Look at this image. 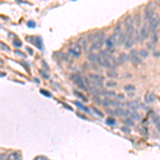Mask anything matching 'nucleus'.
<instances>
[{"mask_svg":"<svg viewBox=\"0 0 160 160\" xmlns=\"http://www.w3.org/2000/svg\"><path fill=\"white\" fill-rule=\"evenodd\" d=\"M125 36H126V48H130L136 43V36H135V26L131 16H127L125 19Z\"/></svg>","mask_w":160,"mask_h":160,"instance_id":"obj_1","label":"nucleus"},{"mask_svg":"<svg viewBox=\"0 0 160 160\" xmlns=\"http://www.w3.org/2000/svg\"><path fill=\"white\" fill-rule=\"evenodd\" d=\"M97 63L99 65L105 66V67H108L110 70H113L115 67V65L118 64V62L115 61V59L112 57L110 50H101L98 53V59Z\"/></svg>","mask_w":160,"mask_h":160,"instance_id":"obj_2","label":"nucleus"},{"mask_svg":"<svg viewBox=\"0 0 160 160\" xmlns=\"http://www.w3.org/2000/svg\"><path fill=\"white\" fill-rule=\"evenodd\" d=\"M92 44H91V50H99L101 48V46L104 44L105 41V34L104 32H97L94 34H91V36H89Z\"/></svg>","mask_w":160,"mask_h":160,"instance_id":"obj_3","label":"nucleus"},{"mask_svg":"<svg viewBox=\"0 0 160 160\" xmlns=\"http://www.w3.org/2000/svg\"><path fill=\"white\" fill-rule=\"evenodd\" d=\"M89 82H90V88H96V89H103V81L104 78L101 75L96 74H89L88 75Z\"/></svg>","mask_w":160,"mask_h":160,"instance_id":"obj_4","label":"nucleus"},{"mask_svg":"<svg viewBox=\"0 0 160 160\" xmlns=\"http://www.w3.org/2000/svg\"><path fill=\"white\" fill-rule=\"evenodd\" d=\"M72 80H73L74 83L76 84L78 88L82 89V90H87V87H88L87 82H85V80L81 76L77 75V74H74V75H72Z\"/></svg>","mask_w":160,"mask_h":160,"instance_id":"obj_5","label":"nucleus"},{"mask_svg":"<svg viewBox=\"0 0 160 160\" xmlns=\"http://www.w3.org/2000/svg\"><path fill=\"white\" fill-rule=\"evenodd\" d=\"M129 57H130V60H131V62L133 64H136V65H139L142 63V59H141V57H140V53L137 50H131L130 53H129Z\"/></svg>","mask_w":160,"mask_h":160,"instance_id":"obj_6","label":"nucleus"},{"mask_svg":"<svg viewBox=\"0 0 160 160\" xmlns=\"http://www.w3.org/2000/svg\"><path fill=\"white\" fill-rule=\"evenodd\" d=\"M81 51H82V49L80 48V46L78 45V44H72V45H70L68 52H70V56L79 57L80 55H81Z\"/></svg>","mask_w":160,"mask_h":160,"instance_id":"obj_7","label":"nucleus"},{"mask_svg":"<svg viewBox=\"0 0 160 160\" xmlns=\"http://www.w3.org/2000/svg\"><path fill=\"white\" fill-rule=\"evenodd\" d=\"M27 41H29V42L31 43V44H33V45H34L35 47H38V49H42V48H43L42 40H41V38H38V36H36V35H32V36H28V38H27Z\"/></svg>","mask_w":160,"mask_h":160,"instance_id":"obj_8","label":"nucleus"},{"mask_svg":"<svg viewBox=\"0 0 160 160\" xmlns=\"http://www.w3.org/2000/svg\"><path fill=\"white\" fill-rule=\"evenodd\" d=\"M105 44L107 46L108 50H112L113 47L115 46V44H118V38H115L114 34H112V35H110L109 38H107V40L105 41Z\"/></svg>","mask_w":160,"mask_h":160,"instance_id":"obj_9","label":"nucleus"},{"mask_svg":"<svg viewBox=\"0 0 160 160\" xmlns=\"http://www.w3.org/2000/svg\"><path fill=\"white\" fill-rule=\"evenodd\" d=\"M158 25H159V17H158L157 15L154 14L153 17L150 19V29L153 33L156 32V29H157V27H158Z\"/></svg>","mask_w":160,"mask_h":160,"instance_id":"obj_10","label":"nucleus"},{"mask_svg":"<svg viewBox=\"0 0 160 160\" xmlns=\"http://www.w3.org/2000/svg\"><path fill=\"white\" fill-rule=\"evenodd\" d=\"M124 115L126 116V118H130L132 121H138L140 118L136 111H130V110H127V111L124 112Z\"/></svg>","mask_w":160,"mask_h":160,"instance_id":"obj_11","label":"nucleus"},{"mask_svg":"<svg viewBox=\"0 0 160 160\" xmlns=\"http://www.w3.org/2000/svg\"><path fill=\"white\" fill-rule=\"evenodd\" d=\"M153 9H152V4H147L145 11H144V18L145 21H150V18L153 17Z\"/></svg>","mask_w":160,"mask_h":160,"instance_id":"obj_12","label":"nucleus"},{"mask_svg":"<svg viewBox=\"0 0 160 160\" xmlns=\"http://www.w3.org/2000/svg\"><path fill=\"white\" fill-rule=\"evenodd\" d=\"M148 36V29H147V26L144 25L141 30H140V41H144L146 40V38Z\"/></svg>","mask_w":160,"mask_h":160,"instance_id":"obj_13","label":"nucleus"},{"mask_svg":"<svg viewBox=\"0 0 160 160\" xmlns=\"http://www.w3.org/2000/svg\"><path fill=\"white\" fill-rule=\"evenodd\" d=\"M144 101H145V103H147V104H152V103L155 101V95H154L153 93L147 92L145 94V96H144Z\"/></svg>","mask_w":160,"mask_h":160,"instance_id":"obj_14","label":"nucleus"},{"mask_svg":"<svg viewBox=\"0 0 160 160\" xmlns=\"http://www.w3.org/2000/svg\"><path fill=\"white\" fill-rule=\"evenodd\" d=\"M127 58H128V57H127V55L123 52V53H121V55L118 56V60H116V62H118V64H124V63L127 61Z\"/></svg>","mask_w":160,"mask_h":160,"instance_id":"obj_15","label":"nucleus"},{"mask_svg":"<svg viewBox=\"0 0 160 160\" xmlns=\"http://www.w3.org/2000/svg\"><path fill=\"white\" fill-rule=\"evenodd\" d=\"M78 45L80 46V48L82 49V50H87L88 49V43L83 38H79V41H78Z\"/></svg>","mask_w":160,"mask_h":160,"instance_id":"obj_16","label":"nucleus"},{"mask_svg":"<svg viewBox=\"0 0 160 160\" xmlns=\"http://www.w3.org/2000/svg\"><path fill=\"white\" fill-rule=\"evenodd\" d=\"M108 112L110 114H113V115H116V116H120V115H123L124 112L121 108H115L114 110H108Z\"/></svg>","mask_w":160,"mask_h":160,"instance_id":"obj_17","label":"nucleus"},{"mask_svg":"<svg viewBox=\"0 0 160 160\" xmlns=\"http://www.w3.org/2000/svg\"><path fill=\"white\" fill-rule=\"evenodd\" d=\"M97 59H98V55H95V53H93V52H90L89 56H88V60L92 63H97Z\"/></svg>","mask_w":160,"mask_h":160,"instance_id":"obj_18","label":"nucleus"},{"mask_svg":"<svg viewBox=\"0 0 160 160\" xmlns=\"http://www.w3.org/2000/svg\"><path fill=\"white\" fill-rule=\"evenodd\" d=\"M127 107L129 108V110L130 111H136L137 109H138V105H137V103H135V101H132V103H127Z\"/></svg>","mask_w":160,"mask_h":160,"instance_id":"obj_19","label":"nucleus"},{"mask_svg":"<svg viewBox=\"0 0 160 160\" xmlns=\"http://www.w3.org/2000/svg\"><path fill=\"white\" fill-rule=\"evenodd\" d=\"M74 104L76 105L78 108H80L81 110H83L84 112H87V113H89V109L87 108V107H84L83 105L81 104V103H79V101H74Z\"/></svg>","mask_w":160,"mask_h":160,"instance_id":"obj_20","label":"nucleus"},{"mask_svg":"<svg viewBox=\"0 0 160 160\" xmlns=\"http://www.w3.org/2000/svg\"><path fill=\"white\" fill-rule=\"evenodd\" d=\"M7 160H18V153L14 152V153H11L9 156H8Z\"/></svg>","mask_w":160,"mask_h":160,"instance_id":"obj_21","label":"nucleus"},{"mask_svg":"<svg viewBox=\"0 0 160 160\" xmlns=\"http://www.w3.org/2000/svg\"><path fill=\"white\" fill-rule=\"evenodd\" d=\"M107 75H108L109 77H116L118 76V73H116V72H115V70H107Z\"/></svg>","mask_w":160,"mask_h":160,"instance_id":"obj_22","label":"nucleus"},{"mask_svg":"<svg viewBox=\"0 0 160 160\" xmlns=\"http://www.w3.org/2000/svg\"><path fill=\"white\" fill-rule=\"evenodd\" d=\"M154 120H155V124H156L157 129H158V131L160 133V118L159 116H154Z\"/></svg>","mask_w":160,"mask_h":160,"instance_id":"obj_23","label":"nucleus"},{"mask_svg":"<svg viewBox=\"0 0 160 160\" xmlns=\"http://www.w3.org/2000/svg\"><path fill=\"white\" fill-rule=\"evenodd\" d=\"M74 94L76 95V96H78V97H79V98H81V99H82V101H88L87 98L84 97V96H83V95H82V94H81V93H79L78 91H76V90L74 91Z\"/></svg>","mask_w":160,"mask_h":160,"instance_id":"obj_24","label":"nucleus"},{"mask_svg":"<svg viewBox=\"0 0 160 160\" xmlns=\"http://www.w3.org/2000/svg\"><path fill=\"white\" fill-rule=\"evenodd\" d=\"M106 123H107L108 125L113 126V125H115V120L113 118H108L107 120H106Z\"/></svg>","mask_w":160,"mask_h":160,"instance_id":"obj_25","label":"nucleus"},{"mask_svg":"<svg viewBox=\"0 0 160 160\" xmlns=\"http://www.w3.org/2000/svg\"><path fill=\"white\" fill-rule=\"evenodd\" d=\"M103 94L106 96H115V93L112 91H103Z\"/></svg>","mask_w":160,"mask_h":160,"instance_id":"obj_26","label":"nucleus"},{"mask_svg":"<svg viewBox=\"0 0 160 160\" xmlns=\"http://www.w3.org/2000/svg\"><path fill=\"white\" fill-rule=\"evenodd\" d=\"M92 110H93V111L95 112V114H97L98 116H99V118H103V116H104V114H103V113H101V111H99V110H97V109L95 108V107H92Z\"/></svg>","mask_w":160,"mask_h":160,"instance_id":"obj_27","label":"nucleus"},{"mask_svg":"<svg viewBox=\"0 0 160 160\" xmlns=\"http://www.w3.org/2000/svg\"><path fill=\"white\" fill-rule=\"evenodd\" d=\"M139 53H140V57H143V58H146V57L148 56V52L146 51V50H140L139 51Z\"/></svg>","mask_w":160,"mask_h":160,"instance_id":"obj_28","label":"nucleus"},{"mask_svg":"<svg viewBox=\"0 0 160 160\" xmlns=\"http://www.w3.org/2000/svg\"><path fill=\"white\" fill-rule=\"evenodd\" d=\"M106 85H107V87H110V88H114V87H116V82H115V81H107Z\"/></svg>","mask_w":160,"mask_h":160,"instance_id":"obj_29","label":"nucleus"},{"mask_svg":"<svg viewBox=\"0 0 160 160\" xmlns=\"http://www.w3.org/2000/svg\"><path fill=\"white\" fill-rule=\"evenodd\" d=\"M124 122L127 124V125H129V126H133L135 125V122L132 121V120H130V118H125V121Z\"/></svg>","mask_w":160,"mask_h":160,"instance_id":"obj_30","label":"nucleus"},{"mask_svg":"<svg viewBox=\"0 0 160 160\" xmlns=\"http://www.w3.org/2000/svg\"><path fill=\"white\" fill-rule=\"evenodd\" d=\"M27 25H28L29 28H35V26H36L35 21H29L28 23H27Z\"/></svg>","mask_w":160,"mask_h":160,"instance_id":"obj_31","label":"nucleus"},{"mask_svg":"<svg viewBox=\"0 0 160 160\" xmlns=\"http://www.w3.org/2000/svg\"><path fill=\"white\" fill-rule=\"evenodd\" d=\"M124 89H125L126 91H133L135 90V87H133V85H132V84H127V85H125V87H124Z\"/></svg>","mask_w":160,"mask_h":160,"instance_id":"obj_32","label":"nucleus"},{"mask_svg":"<svg viewBox=\"0 0 160 160\" xmlns=\"http://www.w3.org/2000/svg\"><path fill=\"white\" fill-rule=\"evenodd\" d=\"M40 92H41V94H44L45 96H47V97H51L50 93H49V92H47V91H45V90H43V89L40 91Z\"/></svg>","mask_w":160,"mask_h":160,"instance_id":"obj_33","label":"nucleus"},{"mask_svg":"<svg viewBox=\"0 0 160 160\" xmlns=\"http://www.w3.org/2000/svg\"><path fill=\"white\" fill-rule=\"evenodd\" d=\"M157 42V34H156V32L155 33H153V35H152V43L153 44H156Z\"/></svg>","mask_w":160,"mask_h":160,"instance_id":"obj_34","label":"nucleus"},{"mask_svg":"<svg viewBox=\"0 0 160 160\" xmlns=\"http://www.w3.org/2000/svg\"><path fill=\"white\" fill-rule=\"evenodd\" d=\"M33 160H48V158L45 156H36Z\"/></svg>","mask_w":160,"mask_h":160,"instance_id":"obj_35","label":"nucleus"},{"mask_svg":"<svg viewBox=\"0 0 160 160\" xmlns=\"http://www.w3.org/2000/svg\"><path fill=\"white\" fill-rule=\"evenodd\" d=\"M0 45H1V49H5L7 51H10V48H9L7 45H4V43L1 42V43H0Z\"/></svg>","mask_w":160,"mask_h":160,"instance_id":"obj_36","label":"nucleus"},{"mask_svg":"<svg viewBox=\"0 0 160 160\" xmlns=\"http://www.w3.org/2000/svg\"><path fill=\"white\" fill-rule=\"evenodd\" d=\"M13 44H14V46H16V47H21V42L17 41V40H15L14 42H13Z\"/></svg>","mask_w":160,"mask_h":160,"instance_id":"obj_37","label":"nucleus"},{"mask_svg":"<svg viewBox=\"0 0 160 160\" xmlns=\"http://www.w3.org/2000/svg\"><path fill=\"white\" fill-rule=\"evenodd\" d=\"M40 72H41V74H42V75H43V76H44V77H45V78H46V79H48V78H49V76H48V74H46V73H44V72H43V70H40Z\"/></svg>","mask_w":160,"mask_h":160,"instance_id":"obj_38","label":"nucleus"},{"mask_svg":"<svg viewBox=\"0 0 160 160\" xmlns=\"http://www.w3.org/2000/svg\"><path fill=\"white\" fill-rule=\"evenodd\" d=\"M153 45H154L153 43H148V44H147V47H148L150 49H152L153 48Z\"/></svg>","mask_w":160,"mask_h":160,"instance_id":"obj_39","label":"nucleus"},{"mask_svg":"<svg viewBox=\"0 0 160 160\" xmlns=\"http://www.w3.org/2000/svg\"><path fill=\"white\" fill-rule=\"evenodd\" d=\"M118 99H123V98H124V95H123V94H118Z\"/></svg>","mask_w":160,"mask_h":160,"instance_id":"obj_40","label":"nucleus"},{"mask_svg":"<svg viewBox=\"0 0 160 160\" xmlns=\"http://www.w3.org/2000/svg\"><path fill=\"white\" fill-rule=\"evenodd\" d=\"M122 130H123V131L129 132V130H128V128H127V127H123V128H122Z\"/></svg>","mask_w":160,"mask_h":160,"instance_id":"obj_41","label":"nucleus"},{"mask_svg":"<svg viewBox=\"0 0 160 160\" xmlns=\"http://www.w3.org/2000/svg\"><path fill=\"white\" fill-rule=\"evenodd\" d=\"M27 50H28V51L30 52V55H32V53H33V51H32V49H31V48H29V47H28V48H27Z\"/></svg>","mask_w":160,"mask_h":160,"instance_id":"obj_42","label":"nucleus"},{"mask_svg":"<svg viewBox=\"0 0 160 160\" xmlns=\"http://www.w3.org/2000/svg\"><path fill=\"white\" fill-rule=\"evenodd\" d=\"M18 160H21V159H18Z\"/></svg>","mask_w":160,"mask_h":160,"instance_id":"obj_43","label":"nucleus"}]
</instances>
